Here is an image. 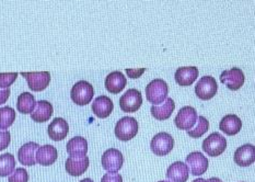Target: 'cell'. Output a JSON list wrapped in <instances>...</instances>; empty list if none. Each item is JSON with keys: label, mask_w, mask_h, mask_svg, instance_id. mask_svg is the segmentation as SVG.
I'll return each mask as SVG.
<instances>
[{"label": "cell", "mask_w": 255, "mask_h": 182, "mask_svg": "<svg viewBox=\"0 0 255 182\" xmlns=\"http://www.w3.org/2000/svg\"><path fill=\"white\" fill-rule=\"evenodd\" d=\"M207 181H208V182H223V181H221L219 178H216V177H214V178H210V179H208Z\"/></svg>", "instance_id": "obj_36"}, {"label": "cell", "mask_w": 255, "mask_h": 182, "mask_svg": "<svg viewBox=\"0 0 255 182\" xmlns=\"http://www.w3.org/2000/svg\"><path fill=\"white\" fill-rule=\"evenodd\" d=\"M11 142L10 132L7 130H0V152L8 148Z\"/></svg>", "instance_id": "obj_32"}, {"label": "cell", "mask_w": 255, "mask_h": 182, "mask_svg": "<svg viewBox=\"0 0 255 182\" xmlns=\"http://www.w3.org/2000/svg\"><path fill=\"white\" fill-rule=\"evenodd\" d=\"M246 77L240 68H231L229 70H224L220 75V81L228 88V89L236 91L239 90L245 84Z\"/></svg>", "instance_id": "obj_10"}, {"label": "cell", "mask_w": 255, "mask_h": 182, "mask_svg": "<svg viewBox=\"0 0 255 182\" xmlns=\"http://www.w3.org/2000/svg\"><path fill=\"white\" fill-rule=\"evenodd\" d=\"M174 147V140L167 132H161L153 136L150 143V148L154 155L167 156Z\"/></svg>", "instance_id": "obj_5"}, {"label": "cell", "mask_w": 255, "mask_h": 182, "mask_svg": "<svg viewBox=\"0 0 255 182\" xmlns=\"http://www.w3.org/2000/svg\"><path fill=\"white\" fill-rule=\"evenodd\" d=\"M101 182H123V178L118 173H108L103 176Z\"/></svg>", "instance_id": "obj_33"}, {"label": "cell", "mask_w": 255, "mask_h": 182, "mask_svg": "<svg viewBox=\"0 0 255 182\" xmlns=\"http://www.w3.org/2000/svg\"><path fill=\"white\" fill-rule=\"evenodd\" d=\"M94 95L93 87L86 80H80L76 82L73 89L70 91L71 100L76 103L77 106H87L91 102Z\"/></svg>", "instance_id": "obj_2"}, {"label": "cell", "mask_w": 255, "mask_h": 182, "mask_svg": "<svg viewBox=\"0 0 255 182\" xmlns=\"http://www.w3.org/2000/svg\"><path fill=\"white\" fill-rule=\"evenodd\" d=\"M57 150L52 145L40 146L35 153V161L42 166H51L57 161Z\"/></svg>", "instance_id": "obj_20"}, {"label": "cell", "mask_w": 255, "mask_h": 182, "mask_svg": "<svg viewBox=\"0 0 255 182\" xmlns=\"http://www.w3.org/2000/svg\"><path fill=\"white\" fill-rule=\"evenodd\" d=\"M185 164L193 176H202L208 169V159L201 152H193L187 155Z\"/></svg>", "instance_id": "obj_11"}, {"label": "cell", "mask_w": 255, "mask_h": 182, "mask_svg": "<svg viewBox=\"0 0 255 182\" xmlns=\"http://www.w3.org/2000/svg\"><path fill=\"white\" fill-rule=\"evenodd\" d=\"M142 104V96L139 90L128 89L120 99V107L122 111L134 113L140 109Z\"/></svg>", "instance_id": "obj_7"}, {"label": "cell", "mask_w": 255, "mask_h": 182, "mask_svg": "<svg viewBox=\"0 0 255 182\" xmlns=\"http://www.w3.org/2000/svg\"><path fill=\"white\" fill-rule=\"evenodd\" d=\"M53 113L54 109L52 103L46 100H41L36 102V106L31 113V119L37 123H43L51 119Z\"/></svg>", "instance_id": "obj_23"}, {"label": "cell", "mask_w": 255, "mask_h": 182, "mask_svg": "<svg viewBox=\"0 0 255 182\" xmlns=\"http://www.w3.org/2000/svg\"><path fill=\"white\" fill-rule=\"evenodd\" d=\"M15 111L10 107L0 108V130H7L13 124Z\"/></svg>", "instance_id": "obj_28"}, {"label": "cell", "mask_w": 255, "mask_h": 182, "mask_svg": "<svg viewBox=\"0 0 255 182\" xmlns=\"http://www.w3.org/2000/svg\"><path fill=\"white\" fill-rule=\"evenodd\" d=\"M235 163L240 167H249L255 162V147L252 144H246L237 148L234 155Z\"/></svg>", "instance_id": "obj_15"}, {"label": "cell", "mask_w": 255, "mask_h": 182, "mask_svg": "<svg viewBox=\"0 0 255 182\" xmlns=\"http://www.w3.org/2000/svg\"><path fill=\"white\" fill-rule=\"evenodd\" d=\"M146 68L141 69H126V74L128 75L130 78H139L142 73H145Z\"/></svg>", "instance_id": "obj_34"}, {"label": "cell", "mask_w": 255, "mask_h": 182, "mask_svg": "<svg viewBox=\"0 0 255 182\" xmlns=\"http://www.w3.org/2000/svg\"><path fill=\"white\" fill-rule=\"evenodd\" d=\"M159 182H170V181H159Z\"/></svg>", "instance_id": "obj_39"}, {"label": "cell", "mask_w": 255, "mask_h": 182, "mask_svg": "<svg viewBox=\"0 0 255 182\" xmlns=\"http://www.w3.org/2000/svg\"><path fill=\"white\" fill-rule=\"evenodd\" d=\"M66 148H67V153L71 157L86 156L88 153V142L85 137L76 136L67 143Z\"/></svg>", "instance_id": "obj_25"}, {"label": "cell", "mask_w": 255, "mask_h": 182, "mask_svg": "<svg viewBox=\"0 0 255 182\" xmlns=\"http://www.w3.org/2000/svg\"><path fill=\"white\" fill-rule=\"evenodd\" d=\"M218 90L217 81L212 76H204L195 86V93L201 100H210Z\"/></svg>", "instance_id": "obj_6"}, {"label": "cell", "mask_w": 255, "mask_h": 182, "mask_svg": "<svg viewBox=\"0 0 255 182\" xmlns=\"http://www.w3.org/2000/svg\"><path fill=\"white\" fill-rule=\"evenodd\" d=\"M102 167L107 170L108 173H118L122 169L124 164V157L119 150L116 148H110L105 151L102 155Z\"/></svg>", "instance_id": "obj_8"}, {"label": "cell", "mask_w": 255, "mask_h": 182, "mask_svg": "<svg viewBox=\"0 0 255 182\" xmlns=\"http://www.w3.org/2000/svg\"><path fill=\"white\" fill-rule=\"evenodd\" d=\"M29 181V174L24 168L14 169V172L9 176L8 182H27Z\"/></svg>", "instance_id": "obj_31"}, {"label": "cell", "mask_w": 255, "mask_h": 182, "mask_svg": "<svg viewBox=\"0 0 255 182\" xmlns=\"http://www.w3.org/2000/svg\"><path fill=\"white\" fill-rule=\"evenodd\" d=\"M127 85L126 77L121 71H112L105 78L104 86L107 88V90L113 95H118L122 90H124V88Z\"/></svg>", "instance_id": "obj_17"}, {"label": "cell", "mask_w": 255, "mask_h": 182, "mask_svg": "<svg viewBox=\"0 0 255 182\" xmlns=\"http://www.w3.org/2000/svg\"><path fill=\"white\" fill-rule=\"evenodd\" d=\"M10 97V88L8 89H0V106L7 102Z\"/></svg>", "instance_id": "obj_35"}, {"label": "cell", "mask_w": 255, "mask_h": 182, "mask_svg": "<svg viewBox=\"0 0 255 182\" xmlns=\"http://www.w3.org/2000/svg\"><path fill=\"white\" fill-rule=\"evenodd\" d=\"M242 129V121L236 114H228L223 118L219 123V130L224 132L226 135H237Z\"/></svg>", "instance_id": "obj_21"}, {"label": "cell", "mask_w": 255, "mask_h": 182, "mask_svg": "<svg viewBox=\"0 0 255 182\" xmlns=\"http://www.w3.org/2000/svg\"><path fill=\"white\" fill-rule=\"evenodd\" d=\"M69 132V125L67 121H65L62 118H56L52 121V123L48 125L47 128V133L49 139L59 142L66 139V136L68 135Z\"/></svg>", "instance_id": "obj_14"}, {"label": "cell", "mask_w": 255, "mask_h": 182, "mask_svg": "<svg viewBox=\"0 0 255 182\" xmlns=\"http://www.w3.org/2000/svg\"><path fill=\"white\" fill-rule=\"evenodd\" d=\"M175 109V103L173 101V99L167 98L165 101L161 103V106H152L150 109V112L152 114V117L159 120V121H165L170 119L172 112L174 111Z\"/></svg>", "instance_id": "obj_24"}, {"label": "cell", "mask_w": 255, "mask_h": 182, "mask_svg": "<svg viewBox=\"0 0 255 182\" xmlns=\"http://www.w3.org/2000/svg\"><path fill=\"white\" fill-rule=\"evenodd\" d=\"M209 130V122L208 120L205 117H198L196 126L194 129H191L187 131L188 136L193 137V139H199L203 135H205V133Z\"/></svg>", "instance_id": "obj_29"}, {"label": "cell", "mask_w": 255, "mask_h": 182, "mask_svg": "<svg viewBox=\"0 0 255 182\" xmlns=\"http://www.w3.org/2000/svg\"><path fill=\"white\" fill-rule=\"evenodd\" d=\"M165 176L170 182H186L190 177V170L185 163L175 162L170 165Z\"/></svg>", "instance_id": "obj_19"}, {"label": "cell", "mask_w": 255, "mask_h": 182, "mask_svg": "<svg viewBox=\"0 0 255 182\" xmlns=\"http://www.w3.org/2000/svg\"><path fill=\"white\" fill-rule=\"evenodd\" d=\"M40 145L37 143L30 142L26 143L18 151V159L21 165L24 166H34L36 164L35 161V153Z\"/></svg>", "instance_id": "obj_22"}, {"label": "cell", "mask_w": 255, "mask_h": 182, "mask_svg": "<svg viewBox=\"0 0 255 182\" xmlns=\"http://www.w3.org/2000/svg\"><path fill=\"white\" fill-rule=\"evenodd\" d=\"M198 77V68L195 66H187V67L177 68L174 78L176 84L181 87H188L195 82Z\"/></svg>", "instance_id": "obj_16"}, {"label": "cell", "mask_w": 255, "mask_h": 182, "mask_svg": "<svg viewBox=\"0 0 255 182\" xmlns=\"http://www.w3.org/2000/svg\"><path fill=\"white\" fill-rule=\"evenodd\" d=\"M15 159L13 155L7 153L0 155V177H8L14 172Z\"/></svg>", "instance_id": "obj_27"}, {"label": "cell", "mask_w": 255, "mask_h": 182, "mask_svg": "<svg viewBox=\"0 0 255 182\" xmlns=\"http://www.w3.org/2000/svg\"><path fill=\"white\" fill-rule=\"evenodd\" d=\"M202 148L210 157L220 156L227 148V140L218 132H215V133L210 134L207 139H205Z\"/></svg>", "instance_id": "obj_4"}, {"label": "cell", "mask_w": 255, "mask_h": 182, "mask_svg": "<svg viewBox=\"0 0 255 182\" xmlns=\"http://www.w3.org/2000/svg\"><path fill=\"white\" fill-rule=\"evenodd\" d=\"M89 157L88 156H78V157H69L65 164V168L67 174L73 177H79L84 175L89 168Z\"/></svg>", "instance_id": "obj_13"}, {"label": "cell", "mask_w": 255, "mask_h": 182, "mask_svg": "<svg viewBox=\"0 0 255 182\" xmlns=\"http://www.w3.org/2000/svg\"><path fill=\"white\" fill-rule=\"evenodd\" d=\"M192 182H208V181L203 179V178H199V179H196V180H194V181H192Z\"/></svg>", "instance_id": "obj_37"}, {"label": "cell", "mask_w": 255, "mask_h": 182, "mask_svg": "<svg viewBox=\"0 0 255 182\" xmlns=\"http://www.w3.org/2000/svg\"><path fill=\"white\" fill-rule=\"evenodd\" d=\"M18 78V73L0 74V89H8Z\"/></svg>", "instance_id": "obj_30"}, {"label": "cell", "mask_w": 255, "mask_h": 182, "mask_svg": "<svg viewBox=\"0 0 255 182\" xmlns=\"http://www.w3.org/2000/svg\"><path fill=\"white\" fill-rule=\"evenodd\" d=\"M80 182H93V180L90 179V178H86V179H84V180H81Z\"/></svg>", "instance_id": "obj_38"}, {"label": "cell", "mask_w": 255, "mask_h": 182, "mask_svg": "<svg viewBox=\"0 0 255 182\" xmlns=\"http://www.w3.org/2000/svg\"><path fill=\"white\" fill-rule=\"evenodd\" d=\"M169 95L168 84L163 79H153L146 87L147 100L157 106L165 101Z\"/></svg>", "instance_id": "obj_1"}, {"label": "cell", "mask_w": 255, "mask_h": 182, "mask_svg": "<svg viewBox=\"0 0 255 182\" xmlns=\"http://www.w3.org/2000/svg\"><path fill=\"white\" fill-rule=\"evenodd\" d=\"M198 115L193 107H183L174 119V124L179 130L188 131L197 123Z\"/></svg>", "instance_id": "obj_9"}, {"label": "cell", "mask_w": 255, "mask_h": 182, "mask_svg": "<svg viewBox=\"0 0 255 182\" xmlns=\"http://www.w3.org/2000/svg\"><path fill=\"white\" fill-rule=\"evenodd\" d=\"M113 101L108 96H99L92 103V111L100 119H107L113 112Z\"/></svg>", "instance_id": "obj_18"}, {"label": "cell", "mask_w": 255, "mask_h": 182, "mask_svg": "<svg viewBox=\"0 0 255 182\" xmlns=\"http://www.w3.org/2000/svg\"><path fill=\"white\" fill-rule=\"evenodd\" d=\"M138 133V122L135 118L124 117L115 125V136L120 141L127 142L134 139Z\"/></svg>", "instance_id": "obj_3"}, {"label": "cell", "mask_w": 255, "mask_h": 182, "mask_svg": "<svg viewBox=\"0 0 255 182\" xmlns=\"http://www.w3.org/2000/svg\"><path fill=\"white\" fill-rule=\"evenodd\" d=\"M36 106L35 98L30 92H23L18 97L16 101V109L22 114H30L33 112Z\"/></svg>", "instance_id": "obj_26"}, {"label": "cell", "mask_w": 255, "mask_h": 182, "mask_svg": "<svg viewBox=\"0 0 255 182\" xmlns=\"http://www.w3.org/2000/svg\"><path fill=\"white\" fill-rule=\"evenodd\" d=\"M27 81V85L32 91L45 90L51 82V74L48 71H38V73H21Z\"/></svg>", "instance_id": "obj_12"}]
</instances>
